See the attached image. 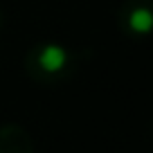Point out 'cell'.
<instances>
[{
	"label": "cell",
	"mask_w": 153,
	"mask_h": 153,
	"mask_svg": "<svg viewBox=\"0 0 153 153\" xmlns=\"http://www.w3.org/2000/svg\"><path fill=\"white\" fill-rule=\"evenodd\" d=\"M25 70L38 83H61L74 70V59L59 43H38L25 56Z\"/></svg>",
	"instance_id": "obj_1"
},
{
	"label": "cell",
	"mask_w": 153,
	"mask_h": 153,
	"mask_svg": "<svg viewBox=\"0 0 153 153\" xmlns=\"http://www.w3.org/2000/svg\"><path fill=\"white\" fill-rule=\"evenodd\" d=\"M122 29L131 36H144L153 27L151 0H126L120 9Z\"/></svg>",
	"instance_id": "obj_2"
},
{
	"label": "cell",
	"mask_w": 153,
	"mask_h": 153,
	"mask_svg": "<svg viewBox=\"0 0 153 153\" xmlns=\"http://www.w3.org/2000/svg\"><path fill=\"white\" fill-rule=\"evenodd\" d=\"M32 149H34V142L25 128L14 126V124L0 126V153H7V151L27 153Z\"/></svg>",
	"instance_id": "obj_3"
}]
</instances>
